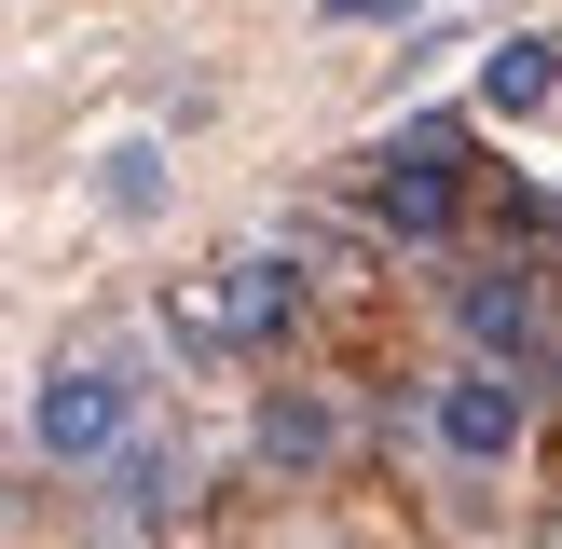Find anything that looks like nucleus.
<instances>
[{
  "label": "nucleus",
  "mask_w": 562,
  "mask_h": 549,
  "mask_svg": "<svg viewBox=\"0 0 562 549\" xmlns=\"http://www.w3.org/2000/svg\"><path fill=\"white\" fill-rule=\"evenodd\" d=\"M137 426H151V357H137L124 329L55 344L42 371H27V467H42V481H97Z\"/></svg>",
  "instance_id": "obj_1"
},
{
  "label": "nucleus",
  "mask_w": 562,
  "mask_h": 549,
  "mask_svg": "<svg viewBox=\"0 0 562 549\" xmlns=\"http://www.w3.org/2000/svg\"><path fill=\"white\" fill-rule=\"evenodd\" d=\"M426 453L453 481H508L536 453V371H494V357H453L426 384Z\"/></svg>",
  "instance_id": "obj_2"
},
{
  "label": "nucleus",
  "mask_w": 562,
  "mask_h": 549,
  "mask_svg": "<svg viewBox=\"0 0 562 549\" xmlns=\"http://www.w3.org/2000/svg\"><path fill=\"white\" fill-rule=\"evenodd\" d=\"M82 206H97L110 234H165V220H179V137L165 124H97L82 137Z\"/></svg>",
  "instance_id": "obj_3"
},
{
  "label": "nucleus",
  "mask_w": 562,
  "mask_h": 549,
  "mask_svg": "<svg viewBox=\"0 0 562 549\" xmlns=\"http://www.w3.org/2000/svg\"><path fill=\"white\" fill-rule=\"evenodd\" d=\"M453 344H467V357H494V371H549V289H536L521 261L453 274Z\"/></svg>",
  "instance_id": "obj_4"
},
{
  "label": "nucleus",
  "mask_w": 562,
  "mask_h": 549,
  "mask_svg": "<svg viewBox=\"0 0 562 549\" xmlns=\"http://www.w3.org/2000/svg\"><path fill=\"white\" fill-rule=\"evenodd\" d=\"M206 289H220L234 357H274V344L302 329V247H289V234H261V247H234V261H206Z\"/></svg>",
  "instance_id": "obj_5"
},
{
  "label": "nucleus",
  "mask_w": 562,
  "mask_h": 549,
  "mask_svg": "<svg viewBox=\"0 0 562 549\" xmlns=\"http://www.w3.org/2000/svg\"><path fill=\"white\" fill-rule=\"evenodd\" d=\"M179 481H192V467H179V439H165V426H137L124 453L97 467V549H151L165 522H179Z\"/></svg>",
  "instance_id": "obj_6"
},
{
  "label": "nucleus",
  "mask_w": 562,
  "mask_h": 549,
  "mask_svg": "<svg viewBox=\"0 0 562 549\" xmlns=\"http://www.w3.org/2000/svg\"><path fill=\"white\" fill-rule=\"evenodd\" d=\"M371 220H384L398 247H439V234L467 220V192H453V152H439V137H398V152L371 165Z\"/></svg>",
  "instance_id": "obj_7"
},
{
  "label": "nucleus",
  "mask_w": 562,
  "mask_h": 549,
  "mask_svg": "<svg viewBox=\"0 0 562 549\" xmlns=\"http://www.w3.org/2000/svg\"><path fill=\"white\" fill-rule=\"evenodd\" d=\"M247 453H261L274 481H316V467L344 453V399H329V384H261V412H247Z\"/></svg>",
  "instance_id": "obj_8"
},
{
  "label": "nucleus",
  "mask_w": 562,
  "mask_h": 549,
  "mask_svg": "<svg viewBox=\"0 0 562 549\" xmlns=\"http://www.w3.org/2000/svg\"><path fill=\"white\" fill-rule=\"evenodd\" d=\"M549 97H562V42H549V27H508V42L481 55V110H494V124H536Z\"/></svg>",
  "instance_id": "obj_9"
},
{
  "label": "nucleus",
  "mask_w": 562,
  "mask_h": 549,
  "mask_svg": "<svg viewBox=\"0 0 562 549\" xmlns=\"http://www.w3.org/2000/svg\"><path fill=\"white\" fill-rule=\"evenodd\" d=\"M329 27H412V14H439V0H316Z\"/></svg>",
  "instance_id": "obj_10"
},
{
  "label": "nucleus",
  "mask_w": 562,
  "mask_h": 549,
  "mask_svg": "<svg viewBox=\"0 0 562 549\" xmlns=\"http://www.w3.org/2000/svg\"><path fill=\"white\" fill-rule=\"evenodd\" d=\"M274 549H329V536H274Z\"/></svg>",
  "instance_id": "obj_11"
}]
</instances>
